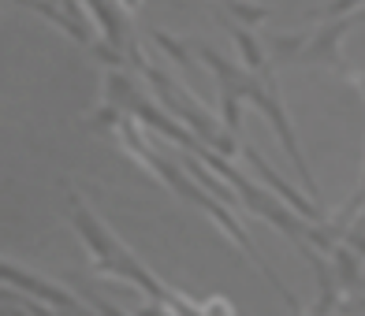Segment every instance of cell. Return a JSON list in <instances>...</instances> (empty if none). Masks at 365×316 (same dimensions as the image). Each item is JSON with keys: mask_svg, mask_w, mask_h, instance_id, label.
<instances>
[{"mask_svg": "<svg viewBox=\"0 0 365 316\" xmlns=\"http://www.w3.org/2000/svg\"><path fill=\"white\" fill-rule=\"evenodd\" d=\"M197 56L205 60V68L212 71V78H217V86H220L224 127L231 130V138L242 142V101L254 105V97L261 90V75L239 68L235 60H227L224 53H217V48H209V45H197Z\"/></svg>", "mask_w": 365, "mask_h": 316, "instance_id": "obj_3", "label": "cell"}, {"mask_svg": "<svg viewBox=\"0 0 365 316\" xmlns=\"http://www.w3.org/2000/svg\"><path fill=\"white\" fill-rule=\"evenodd\" d=\"M242 157L254 164V172H257V175L264 179V186H269V190H272V194H276V197H279V201H284V205H291V209H294L298 216H302V220L317 223V227H328V216L321 212V205H309L306 197L298 194V190L291 186V182H287V179H279V172H276L272 164H269V160H264V157L257 153L254 145H246V142H242Z\"/></svg>", "mask_w": 365, "mask_h": 316, "instance_id": "obj_6", "label": "cell"}, {"mask_svg": "<svg viewBox=\"0 0 365 316\" xmlns=\"http://www.w3.org/2000/svg\"><path fill=\"white\" fill-rule=\"evenodd\" d=\"M254 108H257V112H261L269 123H272V130H276L279 145H284V153L291 157L294 172H298V182H302L306 194H313V201H317L321 190H317V179H313L309 164H306V157H302V149H298L294 127H291V115H287V108H284V97H279L276 68H264V71H261V90H257V97H254Z\"/></svg>", "mask_w": 365, "mask_h": 316, "instance_id": "obj_4", "label": "cell"}, {"mask_svg": "<svg viewBox=\"0 0 365 316\" xmlns=\"http://www.w3.org/2000/svg\"><path fill=\"white\" fill-rule=\"evenodd\" d=\"M354 82H358V90H361V97H365V68L354 71Z\"/></svg>", "mask_w": 365, "mask_h": 316, "instance_id": "obj_11", "label": "cell"}, {"mask_svg": "<svg viewBox=\"0 0 365 316\" xmlns=\"http://www.w3.org/2000/svg\"><path fill=\"white\" fill-rule=\"evenodd\" d=\"M68 223L75 227V235L82 238V246H86L90 253V264L97 275H112V279H123V283H135V287L149 297L153 305H164L168 302L172 287H164V283L145 268V264L130 253V249L112 235V231L97 220L93 209L82 201V194L68 190Z\"/></svg>", "mask_w": 365, "mask_h": 316, "instance_id": "obj_1", "label": "cell"}, {"mask_svg": "<svg viewBox=\"0 0 365 316\" xmlns=\"http://www.w3.org/2000/svg\"><path fill=\"white\" fill-rule=\"evenodd\" d=\"M127 120V115L120 112V108H112V105H97L90 115H86V127L93 130V135H108V130H120V123Z\"/></svg>", "mask_w": 365, "mask_h": 316, "instance_id": "obj_9", "label": "cell"}, {"mask_svg": "<svg viewBox=\"0 0 365 316\" xmlns=\"http://www.w3.org/2000/svg\"><path fill=\"white\" fill-rule=\"evenodd\" d=\"M0 275H4L8 290H11V287H15V290H23L26 297H38L41 305L56 309V312H63V316H101L90 302H78V297H75L68 287H60V283L45 279V275L26 272L23 264H15V260H4V264H0Z\"/></svg>", "mask_w": 365, "mask_h": 316, "instance_id": "obj_5", "label": "cell"}, {"mask_svg": "<svg viewBox=\"0 0 365 316\" xmlns=\"http://www.w3.org/2000/svg\"><path fill=\"white\" fill-rule=\"evenodd\" d=\"M138 75L153 86V93H157V105L168 112V115H175V120L190 130V135L202 142V145H209L212 153H220V157H235V153H242V142L239 138H231V130L220 123V120H212V115L194 101V97L179 86V82L168 75V71H160V68H153V63H142L138 68Z\"/></svg>", "mask_w": 365, "mask_h": 316, "instance_id": "obj_2", "label": "cell"}, {"mask_svg": "<svg viewBox=\"0 0 365 316\" xmlns=\"http://www.w3.org/2000/svg\"><path fill=\"white\" fill-rule=\"evenodd\" d=\"M220 15H227L231 23H239V26H246V30H254V26H261L264 19H272V8H264V4H224V11Z\"/></svg>", "mask_w": 365, "mask_h": 316, "instance_id": "obj_8", "label": "cell"}, {"mask_svg": "<svg viewBox=\"0 0 365 316\" xmlns=\"http://www.w3.org/2000/svg\"><path fill=\"white\" fill-rule=\"evenodd\" d=\"M149 38H153L160 53H168L182 71H190V45H187V41H179V38H172V34H164V30H149Z\"/></svg>", "mask_w": 365, "mask_h": 316, "instance_id": "obj_10", "label": "cell"}, {"mask_svg": "<svg viewBox=\"0 0 365 316\" xmlns=\"http://www.w3.org/2000/svg\"><path fill=\"white\" fill-rule=\"evenodd\" d=\"M90 19L97 26V38H101L105 45H112L115 53L127 56L130 41H135V34H130V19H135V8H120V4H86Z\"/></svg>", "mask_w": 365, "mask_h": 316, "instance_id": "obj_7", "label": "cell"}]
</instances>
